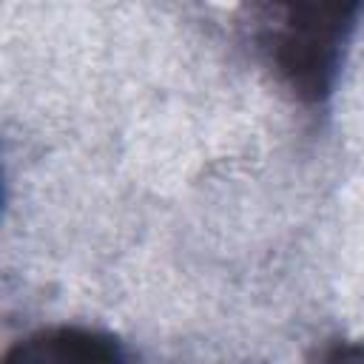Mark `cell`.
<instances>
[{"label":"cell","instance_id":"obj_1","mask_svg":"<svg viewBox=\"0 0 364 364\" xmlns=\"http://www.w3.org/2000/svg\"><path fill=\"white\" fill-rule=\"evenodd\" d=\"M239 9L276 82L301 105H324L336 91L364 0H239Z\"/></svg>","mask_w":364,"mask_h":364},{"label":"cell","instance_id":"obj_2","mask_svg":"<svg viewBox=\"0 0 364 364\" xmlns=\"http://www.w3.org/2000/svg\"><path fill=\"white\" fill-rule=\"evenodd\" d=\"M128 361L125 344L105 330L57 324L28 333L3 353V364H119Z\"/></svg>","mask_w":364,"mask_h":364}]
</instances>
